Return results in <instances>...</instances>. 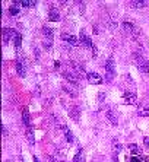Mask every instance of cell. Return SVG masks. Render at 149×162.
Instances as JSON below:
<instances>
[{"label":"cell","mask_w":149,"mask_h":162,"mask_svg":"<svg viewBox=\"0 0 149 162\" xmlns=\"http://www.w3.org/2000/svg\"><path fill=\"white\" fill-rule=\"evenodd\" d=\"M133 63L136 64V67L141 70L142 73H149V64H148V60H145L143 57H142V54H139V53H133Z\"/></svg>","instance_id":"obj_2"},{"label":"cell","mask_w":149,"mask_h":162,"mask_svg":"<svg viewBox=\"0 0 149 162\" xmlns=\"http://www.w3.org/2000/svg\"><path fill=\"white\" fill-rule=\"evenodd\" d=\"M86 79H88V82L89 83H92V85H101L102 83V78L99 76L98 73H95V72H91V73H88L86 74Z\"/></svg>","instance_id":"obj_7"},{"label":"cell","mask_w":149,"mask_h":162,"mask_svg":"<svg viewBox=\"0 0 149 162\" xmlns=\"http://www.w3.org/2000/svg\"><path fill=\"white\" fill-rule=\"evenodd\" d=\"M42 45H44V48L45 50H51V40H44V42H42Z\"/></svg>","instance_id":"obj_30"},{"label":"cell","mask_w":149,"mask_h":162,"mask_svg":"<svg viewBox=\"0 0 149 162\" xmlns=\"http://www.w3.org/2000/svg\"><path fill=\"white\" fill-rule=\"evenodd\" d=\"M63 78H65L69 83H72L74 86H79V76L74 74L73 72H63Z\"/></svg>","instance_id":"obj_5"},{"label":"cell","mask_w":149,"mask_h":162,"mask_svg":"<svg viewBox=\"0 0 149 162\" xmlns=\"http://www.w3.org/2000/svg\"><path fill=\"white\" fill-rule=\"evenodd\" d=\"M123 99L127 102V104H130V105H133V104H136V101H137V97H136V94L134 92H130V91H126L123 94Z\"/></svg>","instance_id":"obj_9"},{"label":"cell","mask_w":149,"mask_h":162,"mask_svg":"<svg viewBox=\"0 0 149 162\" xmlns=\"http://www.w3.org/2000/svg\"><path fill=\"white\" fill-rule=\"evenodd\" d=\"M34 51H35V58H37V60H40V51H38V48H37V47H34Z\"/></svg>","instance_id":"obj_32"},{"label":"cell","mask_w":149,"mask_h":162,"mask_svg":"<svg viewBox=\"0 0 149 162\" xmlns=\"http://www.w3.org/2000/svg\"><path fill=\"white\" fill-rule=\"evenodd\" d=\"M61 40L69 42L70 45H74V47H78V44H79V40L74 37V35H70V34H61Z\"/></svg>","instance_id":"obj_11"},{"label":"cell","mask_w":149,"mask_h":162,"mask_svg":"<svg viewBox=\"0 0 149 162\" xmlns=\"http://www.w3.org/2000/svg\"><path fill=\"white\" fill-rule=\"evenodd\" d=\"M16 73L21 76V78H24L25 74H26V69H25V63H24V60L19 57L16 60Z\"/></svg>","instance_id":"obj_13"},{"label":"cell","mask_w":149,"mask_h":162,"mask_svg":"<svg viewBox=\"0 0 149 162\" xmlns=\"http://www.w3.org/2000/svg\"><path fill=\"white\" fill-rule=\"evenodd\" d=\"M34 162H40V161H38V158H37V156H34Z\"/></svg>","instance_id":"obj_37"},{"label":"cell","mask_w":149,"mask_h":162,"mask_svg":"<svg viewBox=\"0 0 149 162\" xmlns=\"http://www.w3.org/2000/svg\"><path fill=\"white\" fill-rule=\"evenodd\" d=\"M42 32H44V35H45V38H47V40H53V37H54V31H53L51 28L44 26V28H42Z\"/></svg>","instance_id":"obj_21"},{"label":"cell","mask_w":149,"mask_h":162,"mask_svg":"<svg viewBox=\"0 0 149 162\" xmlns=\"http://www.w3.org/2000/svg\"><path fill=\"white\" fill-rule=\"evenodd\" d=\"M123 29L124 32H127L130 37H132L134 41H139L142 37V32L141 29H137L136 26H134V24L133 22H129V21H124L123 22Z\"/></svg>","instance_id":"obj_1"},{"label":"cell","mask_w":149,"mask_h":162,"mask_svg":"<svg viewBox=\"0 0 149 162\" xmlns=\"http://www.w3.org/2000/svg\"><path fill=\"white\" fill-rule=\"evenodd\" d=\"M3 136H5V137L8 136V129H6V126H3Z\"/></svg>","instance_id":"obj_34"},{"label":"cell","mask_w":149,"mask_h":162,"mask_svg":"<svg viewBox=\"0 0 149 162\" xmlns=\"http://www.w3.org/2000/svg\"><path fill=\"white\" fill-rule=\"evenodd\" d=\"M16 35H18V32L15 29H12V28H5V29H3V42L8 44L9 41L15 40Z\"/></svg>","instance_id":"obj_4"},{"label":"cell","mask_w":149,"mask_h":162,"mask_svg":"<svg viewBox=\"0 0 149 162\" xmlns=\"http://www.w3.org/2000/svg\"><path fill=\"white\" fill-rule=\"evenodd\" d=\"M137 115L139 117H149V104L148 102H142L137 105Z\"/></svg>","instance_id":"obj_10"},{"label":"cell","mask_w":149,"mask_h":162,"mask_svg":"<svg viewBox=\"0 0 149 162\" xmlns=\"http://www.w3.org/2000/svg\"><path fill=\"white\" fill-rule=\"evenodd\" d=\"M148 3L146 2H141V0H133V2H130V6L134 9H142V8H145Z\"/></svg>","instance_id":"obj_20"},{"label":"cell","mask_w":149,"mask_h":162,"mask_svg":"<svg viewBox=\"0 0 149 162\" xmlns=\"http://www.w3.org/2000/svg\"><path fill=\"white\" fill-rule=\"evenodd\" d=\"M104 67H105V72H107V82H111L113 78H114V74H116V64H114V60H113V58H107Z\"/></svg>","instance_id":"obj_3"},{"label":"cell","mask_w":149,"mask_h":162,"mask_svg":"<svg viewBox=\"0 0 149 162\" xmlns=\"http://www.w3.org/2000/svg\"><path fill=\"white\" fill-rule=\"evenodd\" d=\"M63 91L66 92L67 95H70V97H73V98L78 97V94H76V92H74V91L72 89V88H69V86H66V85H63Z\"/></svg>","instance_id":"obj_25"},{"label":"cell","mask_w":149,"mask_h":162,"mask_svg":"<svg viewBox=\"0 0 149 162\" xmlns=\"http://www.w3.org/2000/svg\"><path fill=\"white\" fill-rule=\"evenodd\" d=\"M26 139H28V143H29V145H35V137H34V131L31 127L26 129Z\"/></svg>","instance_id":"obj_18"},{"label":"cell","mask_w":149,"mask_h":162,"mask_svg":"<svg viewBox=\"0 0 149 162\" xmlns=\"http://www.w3.org/2000/svg\"><path fill=\"white\" fill-rule=\"evenodd\" d=\"M61 130L65 131V136H66V140H67V142H69V143H73V142H74V136H73V133H72L70 130L67 129V127L65 126V124L61 126Z\"/></svg>","instance_id":"obj_17"},{"label":"cell","mask_w":149,"mask_h":162,"mask_svg":"<svg viewBox=\"0 0 149 162\" xmlns=\"http://www.w3.org/2000/svg\"><path fill=\"white\" fill-rule=\"evenodd\" d=\"M35 5H37L35 0H22V2H21V6H22V8H34Z\"/></svg>","instance_id":"obj_23"},{"label":"cell","mask_w":149,"mask_h":162,"mask_svg":"<svg viewBox=\"0 0 149 162\" xmlns=\"http://www.w3.org/2000/svg\"><path fill=\"white\" fill-rule=\"evenodd\" d=\"M60 19V13L57 12V9H50L48 10V21L51 22H57Z\"/></svg>","instance_id":"obj_16"},{"label":"cell","mask_w":149,"mask_h":162,"mask_svg":"<svg viewBox=\"0 0 149 162\" xmlns=\"http://www.w3.org/2000/svg\"><path fill=\"white\" fill-rule=\"evenodd\" d=\"M47 161L48 162H58L57 158H54V156H47Z\"/></svg>","instance_id":"obj_33"},{"label":"cell","mask_w":149,"mask_h":162,"mask_svg":"<svg viewBox=\"0 0 149 162\" xmlns=\"http://www.w3.org/2000/svg\"><path fill=\"white\" fill-rule=\"evenodd\" d=\"M129 149H130V150H132V154H134V155H137L139 152H141L139 146H137V145H134V143H132V145H129Z\"/></svg>","instance_id":"obj_27"},{"label":"cell","mask_w":149,"mask_h":162,"mask_svg":"<svg viewBox=\"0 0 149 162\" xmlns=\"http://www.w3.org/2000/svg\"><path fill=\"white\" fill-rule=\"evenodd\" d=\"M69 117L73 120L74 123H79V117H81V110L78 108V107H70V110H69Z\"/></svg>","instance_id":"obj_12"},{"label":"cell","mask_w":149,"mask_h":162,"mask_svg":"<svg viewBox=\"0 0 149 162\" xmlns=\"http://www.w3.org/2000/svg\"><path fill=\"white\" fill-rule=\"evenodd\" d=\"M145 145L149 146V137H145Z\"/></svg>","instance_id":"obj_35"},{"label":"cell","mask_w":149,"mask_h":162,"mask_svg":"<svg viewBox=\"0 0 149 162\" xmlns=\"http://www.w3.org/2000/svg\"><path fill=\"white\" fill-rule=\"evenodd\" d=\"M105 25H107L108 28L113 31V29H116L117 28V21L116 18H113L111 15H107V18H105Z\"/></svg>","instance_id":"obj_15"},{"label":"cell","mask_w":149,"mask_h":162,"mask_svg":"<svg viewBox=\"0 0 149 162\" xmlns=\"http://www.w3.org/2000/svg\"><path fill=\"white\" fill-rule=\"evenodd\" d=\"M18 13H19V8H18V6H10V8H9V15L16 16Z\"/></svg>","instance_id":"obj_26"},{"label":"cell","mask_w":149,"mask_h":162,"mask_svg":"<svg viewBox=\"0 0 149 162\" xmlns=\"http://www.w3.org/2000/svg\"><path fill=\"white\" fill-rule=\"evenodd\" d=\"M81 45H85L86 48H91V50L95 48V44H94L91 38L85 34V31H82V32H81Z\"/></svg>","instance_id":"obj_6"},{"label":"cell","mask_w":149,"mask_h":162,"mask_svg":"<svg viewBox=\"0 0 149 162\" xmlns=\"http://www.w3.org/2000/svg\"><path fill=\"white\" fill-rule=\"evenodd\" d=\"M132 162H141L139 159H136V158H132Z\"/></svg>","instance_id":"obj_36"},{"label":"cell","mask_w":149,"mask_h":162,"mask_svg":"<svg viewBox=\"0 0 149 162\" xmlns=\"http://www.w3.org/2000/svg\"><path fill=\"white\" fill-rule=\"evenodd\" d=\"M113 146H114V150H116V152H121V149H123V146L120 145L117 140H113Z\"/></svg>","instance_id":"obj_29"},{"label":"cell","mask_w":149,"mask_h":162,"mask_svg":"<svg viewBox=\"0 0 149 162\" xmlns=\"http://www.w3.org/2000/svg\"><path fill=\"white\" fill-rule=\"evenodd\" d=\"M13 41H15V45H16V48H19V47H21V42H22V34H18Z\"/></svg>","instance_id":"obj_28"},{"label":"cell","mask_w":149,"mask_h":162,"mask_svg":"<svg viewBox=\"0 0 149 162\" xmlns=\"http://www.w3.org/2000/svg\"><path fill=\"white\" fill-rule=\"evenodd\" d=\"M73 162H85V159H83V150H82V149H79V152L74 155Z\"/></svg>","instance_id":"obj_24"},{"label":"cell","mask_w":149,"mask_h":162,"mask_svg":"<svg viewBox=\"0 0 149 162\" xmlns=\"http://www.w3.org/2000/svg\"><path fill=\"white\" fill-rule=\"evenodd\" d=\"M105 117H107L108 121L111 123L113 126H117V124H118V118H117L116 111H113V110H107V111H105Z\"/></svg>","instance_id":"obj_14"},{"label":"cell","mask_w":149,"mask_h":162,"mask_svg":"<svg viewBox=\"0 0 149 162\" xmlns=\"http://www.w3.org/2000/svg\"><path fill=\"white\" fill-rule=\"evenodd\" d=\"M56 158H57V161H65L66 159V152H65L63 147L56 149Z\"/></svg>","instance_id":"obj_19"},{"label":"cell","mask_w":149,"mask_h":162,"mask_svg":"<svg viewBox=\"0 0 149 162\" xmlns=\"http://www.w3.org/2000/svg\"><path fill=\"white\" fill-rule=\"evenodd\" d=\"M22 120H24V124L26 126V129L28 127H31V123H29V113H28V110L25 108L24 113H22Z\"/></svg>","instance_id":"obj_22"},{"label":"cell","mask_w":149,"mask_h":162,"mask_svg":"<svg viewBox=\"0 0 149 162\" xmlns=\"http://www.w3.org/2000/svg\"><path fill=\"white\" fill-rule=\"evenodd\" d=\"M8 162H10V161H8Z\"/></svg>","instance_id":"obj_38"},{"label":"cell","mask_w":149,"mask_h":162,"mask_svg":"<svg viewBox=\"0 0 149 162\" xmlns=\"http://www.w3.org/2000/svg\"><path fill=\"white\" fill-rule=\"evenodd\" d=\"M104 99H105V94H104V92H99L98 94V101L99 102H102Z\"/></svg>","instance_id":"obj_31"},{"label":"cell","mask_w":149,"mask_h":162,"mask_svg":"<svg viewBox=\"0 0 149 162\" xmlns=\"http://www.w3.org/2000/svg\"><path fill=\"white\" fill-rule=\"evenodd\" d=\"M70 67L73 69L74 74H78L79 78H82L83 74H85V69H83V66L81 64V63H78V61H70Z\"/></svg>","instance_id":"obj_8"}]
</instances>
